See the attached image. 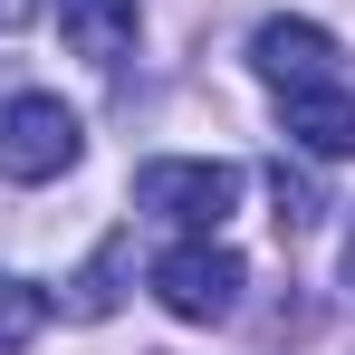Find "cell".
I'll list each match as a JSON object with an SVG mask.
<instances>
[{
	"mask_svg": "<svg viewBox=\"0 0 355 355\" xmlns=\"http://www.w3.org/2000/svg\"><path fill=\"white\" fill-rule=\"evenodd\" d=\"M154 297H164V317H182V327H221L240 307V250L211 240V231H182L154 259Z\"/></svg>",
	"mask_w": 355,
	"mask_h": 355,
	"instance_id": "cell-1",
	"label": "cell"
},
{
	"mask_svg": "<svg viewBox=\"0 0 355 355\" xmlns=\"http://www.w3.org/2000/svg\"><path fill=\"white\" fill-rule=\"evenodd\" d=\"M77 106H58V96H10L0 106V173L10 182H58L67 164H77Z\"/></svg>",
	"mask_w": 355,
	"mask_h": 355,
	"instance_id": "cell-3",
	"label": "cell"
},
{
	"mask_svg": "<svg viewBox=\"0 0 355 355\" xmlns=\"http://www.w3.org/2000/svg\"><path fill=\"white\" fill-rule=\"evenodd\" d=\"M135 29H144L135 0H58V39H67L87 67H116L125 49H135Z\"/></svg>",
	"mask_w": 355,
	"mask_h": 355,
	"instance_id": "cell-6",
	"label": "cell"
},
{
	"mask_svg": "<svg viewBox=\"0 0 355 355\" xmlns=\"http://www.w3.org/2000/svg\"><path fill=\"white\" fill-rule=\"evenodd\" d=\"M269 192H279V231H307V221H317V182H307V173H288V164H279V173H269Z\"/></svg>",
	"mask_w": 355,
	"mask_h": 355,
	"instance_id": "cell-9",
	"label": "cell"
},
{
	"mask_svg": "<svg viewBox=\"0 0 355 355\" xmlns=\"http://www.w3.org/2000/svg\"><path fill=\"white\" fill-rule=\"evenodd\" d=\"M29 19H39V0H0V39H10V29H29Z\"/></svg>",
	"mask_w": 355,
	"mask_h": 355,
	"instance_id": "cell-10",
	"label": "cell"
},
{
	"mask_svg": "<svg viewBox=\"0 0 355 355\" xmlns=\"http://www.w3.org/2000/svg\"><path fill=\"white\" fill-rule=\"evenodd\" d=\"M240 182H250L240 164H211V154L182 164V154H164V164L135 173V202H144L154 221H182V231H221V221L240 211Z\"/></svg>",
	"mask_w": 355,
	"mask_h": 355,
	"instance_id": "cell-2",
	"label": "cell"
},
{
	"mask_svg": "<svg viewBox=\"0 0 355 355\" xmlns=\"http://www.w3.org/2000/svg\"><path fill=\"white\" fill-rule=\"evenodd\" d=\"M39 327H49V297L29 288V279H10V269H0V355H19Z\"/></svg>",
	"mask_w": 355,
	"mask_h": 355,
	"instance_id": "cell-8",
	"label": "cell"
},
{
	"mask_svg": "<svg viewBox=\"0 0 355 355\" xmlns=\"http://www.w3.org/2000/svg\"><path fill=\"white\" fill-rule=\"evenodd\" d=\"M346 288H355V240H346Z\"/></svg>",
	"mask_w": 355,
	"mask_h": 355,
	"instance_id": "cell-11",
	"label": "cell"
},
{
	"mask_svg": "<svg viewBox=\"0 0 355 355\" xmlns=\"http://www.w3.org/2000/svg\"><path fill=\"white\" fill-rule=\"evenodd\" d=\"M125 259H135V240H96V259H87V269H77V288H67V317H87V327H96V317H116V297H125Z\"/></svg>",
	"mask_w": 355,
	"mask_h": 355,
	"instance_id": "cell-7",
	"label": "cell"
},
{
	"mask_svg": "<svg viewBox=\"0 0 355 355\" xmlns=\"http://www.w3.org/2000/svg\"><path fill=\"white\" fill-rule=\"evenodd\" d=\"M250 67L269 87H317V77H336V39L317 19H259L250 29Z\"/></svg>",
	"mask_w": 355,
	"mask_h": 355,
	"instance_id": "cell-5",
	"label": "cell"
},
{
	"mask_svg": "<svg viewBox=\"0 0 355 355\" xmlns=\"http://www.w3.org/2000/svg\"><path fill=\"white\" fill-rule=\"evenodd\" d=\"M279 125H288L297 154H317V164H346L355 154V96L336 77H317V87H279Z\"/></svg>",
	"mask_w": 355,
	"mask_h": 355,
	"instance_id": "cell-4",
	"label": "cell"
}]
</instances>
